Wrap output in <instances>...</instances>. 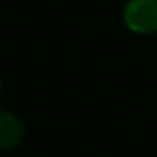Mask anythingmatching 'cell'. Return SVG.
<instances>
[{"instance_id":"obj_1","label":"cell","mask_w":157,"mask_h":157,"mask_svg":"<svg viewBox=\"0 0 157 157\" xmlns=\"http://www.w3.org/2000/svg\"><path fill=\"white\" fill-rule=\"evenodd\" d=\"M125 22L133 32L147 34L157 29L155 0H132L125 10Z\"/></svg>"},{"instance_id":"obj_2","label":"cell","mask_w":157,"mask_h":157,"mask_svg":"<svg viewBox=\"0 0 157 157\" xmlns=\"http://www.w3.org/2000/svg\"><path fill=\"white\" fill-rule=\"evenodd\" d=\"M24 137V125L15 115L0 110V150L17 147Z\"/></svg>"}]
</instances>
